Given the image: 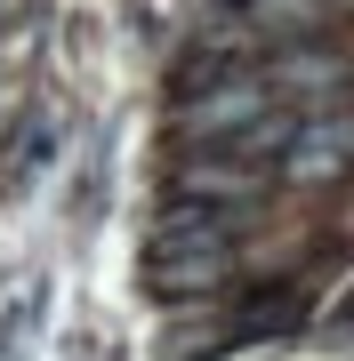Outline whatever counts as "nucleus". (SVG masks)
Instances as JSON below:
<instances>
[{
	"mask_svg": "<svg viewBox=\"0 0 354 361\" xmlns=\"http://www.w3.org/2000/svg\"><path fill=\"white\" fill-rule=\"evenodd\" d=\"M266 104H274L266 80H225V89L185 104V137H242L249 121H266Z\"/></svg>",
	"mask_w": 354,
	"mask_h": 361,
	"instance_id": "nucleus-1",
	"label": "nucleus"
},
{
	"mask_svg": "<svg viewBox=\"0 0 354 361\" xmlns=\"http://www.w3.org/2000/svg\"><path fill=\"white\" fill-rule=\"evenodd\" d=\"M266 185V169H225V161H210V169H185V193H210V201H249Z\"/></svg>",
	"mask_w": 354,
	"mask_h": 361,
	"instance_id": "nucleus-2",
	"label": "nucleus"
},
{
	"mask_svg": "<svg viewBox=\"0 0 354 361\" xmlns=\"http://www.w3.org/2000/svg\"><path fill=\"white\" fill-rule=\"evenodd\" d=\"M354 153V129H306L298 137V161H290V177H330Z\"/></svg>",
	"mask_w": 354,
	"mask_h": 361,
	"instance_id": "nucleus-3",
	"label": "nucleus"
}]
</instances>
